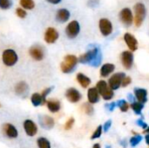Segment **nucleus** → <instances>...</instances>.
Returning <instances> with one entry per match:
<instances>
[{
	"mask_svg": "<svg viewBox=\"0 0 149 148\" xmlns=\"http://www.w3.org/2000/svg\"><path fill=\"white\" fill-rule=\"evenodd\" d=\"M78 59L81 64H88L93 67H98L102 61V53L99 47L94 46L82 54Z\"/></svg>",
	"mask_w": 149,
	"mask_h": 148,
	"instance_id": "nucleus-1",
	"label": "nucleus"
},
{
	"mask_svg": "<svg viewBox=\"0 0 149 148\" xmlns=\"http://www.w3.org/2000/svg\"><path fill=\"white\" fill-rule=\"evenodd\" d=\"M79 63V59L75 55H66L64 58V60L60 64V69L63 73H71L75 69Z\"/></svg>",
	"mask_w": 149,
	"mask_h": 148,
	"instance_id": "nucleus-2",
	"label": "nucleus"
},
{
	"mask_svg": "<svg viewBox=\"0 0 149 148\" xmlns=\"http://www.w3.org/2000/svg\"><path fill=\"white\" fill-rule=\"evenodd\" d=\"M18 61V55L13 49H5L2 53V62L7 67L14 66Z\"/></svg>",
	"mask_w": 149,
	"mask_h": 148,
	"instance_id": "nucleus-3",
	"label": "nucleus"
},
{
	"mask_svg": "<svg viewBox=\"0 0 149 148\" xmlns=\"http://www.w3.org/2000/svg\"><path fill=\"white\" fill-rule=\"evenodd\" d=\"M96 89L105 100H110L113 98V91L109 87L108 84L105 80H100L97 83Z\"/></svg>",
	"mask_w": 149,
	"mask_h": 148,
	"instance_id": "nucleus-4",
	"label": "nucleus"
},
{
	"mask_svg": "<svg viewBox=\"0 0 149 148\" xmlns=\"http://www.w3.org/2000/svg\"><path fill=\"white\" fill-rule=\"evenodd\" d=\"M134 11H135V17H134L135 25L139 27L141 25V24L143 23L145 19L146 14H147L146 7L143 3H138L134 5Z\"/></svg>",
	"mask_w": 149,
	"mask_h": 148,
	"instance_id": "nucleus-5",
	"label": "nucleus"
},
{
	"mask_svg": "<svg viewBox=\"0 0 149 148\" xmlns=\"http://www.w3.org/2000/svg\"><path fill=\"white\" fill-rule=\"evenodd\" d=\"M80 31V25L77 20L71 21L65 27V34L68 38L73 39L78 37Z\"/></svg>",
	"mask_w": 149,
	"mask_h": 148,
	"instance_id": "nucleus-6",
	"label": "nucleus"
},
{
	"mask_svg": "<svg viewBox=\"0 0 149 148\" xmlns=\"http://www.w3.org/2000/svg\"><path fill=\"white\" fill-rule=\"evenodd\" d=\"M125 77H126V74L124 72H117V73L113 74L108 80L109 87L113 91L119 89L121 86V82Z\"/></svg>",
	"mask_w": 149,
	"mask_h": 148,
	"instance_id": "nucleus-7",
	"label": "nucleus"
},
{
	"mask_svg": "<svg viewBox=\"0 0 149 148\" xmlns=\"http://www.w3.org/2000/svg\"><path fill=\"white\" fill-rule=\"evenodd\" d=\"M29 54L31 58L35 61H41L45 58V51L43 47L38 44L32 45L29 50Z\"/></svg>",
	"mask_w": 149,
	"mask_h": 148,
	"instance_id": "nucleus-8",
	"label": "nucleus"
},
{
	"mask_svg": "<svg viewBox=\"0 0 149 148\" xmlns=\"http://www.w3.org/2000/svg\"><path fill=\"white\" fill-rule=\"evenodd\" d=\"M120 22L125 24L126 26H130L133 24L134 21V17L131 10L129 8H124L120 10Z\"/></svg>",
	"mask_w": 149,
	"mask_h": 148,
	"instance_id": "nucleus-9",
	"label": "nucleus"
},
{
	"mask_svg": "<svg viewBox=\"0 0 149 148\" xmlns=\"http://www.w3.org/2000/svg\"><path fill=\"white\" fill-rule=\"evenodd\" d=\"M24 130L27 136L34 137L38 133V126L31 120H25L23 123Z\"/></svg>",
	"mask_w": 149,
	"mask_h": 148,
	"instance_id": "nucleus-10",
	"label": "nucleus"
},
{
	"mask_svg": "<svg viewBox=\"0 0 149 148\" xmlns=\"http://www.w3.org/2000/svg\"><path fill=\"white\" fill-rule=\"evenodd\" d=\"M59 38L58 31L53 27H48L45 31L44 39L47 44H54Z\"/></svg>",
	"mask_w": 149,
	"mask_h": 148,
	"instance_id": "nucleus-11",
	"label": "nucleus"
},
{
	"mask_svg": "<svg viewBox=\"0 0 149 148\" xmlns=\"http://www.w3.org/2000/svg\"><path fill=\"white\" fill-rule=\"evenodd\" d=\"M99 27L101 34L105 37L109 36L113 32V24L107 18H101L99 22Z\"/></svg>",
	"mask_w": 149,
	"mask_h": 148,
	"instance_id": "nucleus-12",
	"label": "nucleus"
},
{
	"mask_svg": "<svg viewBox=\"0 0 149 148\" xmlns=\"http://www.w3.org/2000/svg\"><path fill=\"white\" fill-rule=\"evenodd\" d=\"M65 98L71 103H78L81 99L82 95L79 90H77L76 88H73V87H71L66 90Z\"/></svg>",
	"mask_w": 149,
	"mask_h": 148,
	"instance_id": "nucleus-13",
	"label": "nucleus"
},
{
	"mask_svg": "<svg viewBox=\"0 0 149 148\" xmlns=\"http://www.w3.org/2000/svg\"><path fill=\"white\" fill-rule=\"evenodd\" d=\"M3 133L9 139H16L18 136L17 129L10 123H5L3 125Z\"/></svg>",
	"mask_w": 149,
	"mask_h": 148,
	"instance_id": "nucleus-14",
	"label": "nucleus"
},
{
	"mask_svg": "<svg viewBox=\"0 0 149 148\" xmlns=\"http://www.w3.org/2000/svg\"><path fill=\"white\" fill-rule=\"evenodd\" d=\"M120 58H121L122 65H124V67L126 69L129 70L132 68L133 64H134V54L131 51H123L121 53Z\"/></svg>",
	"mask_w": 149,
	"mask_h": 148,
	"instance_id": "nucleus-15",
	"label": "nucleus"
},
{
	"mask_svg": "<svg viewBox=\"0 0 149 148\" xmlns=\"http://www.w3.org/2000/svg\"><path fill=\"white\" fill-rule=\"evenodd\" d=\"M38 122H39L40 126L45 130H50V129L53 128V126L55 125V121H54L53 118H52L48 115H39Z\"/></svg>",
	"mask_w": 149,
	"mask_h": 148,
	"instance_id": "nucleus-16",
	"label": "nucleus"
},
{
	"mask_svg": "<svg viewBox=\"0 0 149 148\" xmlns=\"http://www.w3.org/2000/svg\"><path fill=\"white\" fill-rule=\"evenodd\" d=\"M71 17V13L70 11L65 9V8H61V9H58L56 12V16H55V18L56 20L58 22V23H65L69 20Z\"/></svg>",
	"mask_w": 149,
	"mask_h": 148,
	"instance_id": "nucleus-17",
	"label": "nucleus"
},
{
	"mask_svg": "<svg viewBox=\"0 0 149 148\" xmlns=\"http://www.w3.org/2000/svg\"><path fill=\"white\" fill-rule=\"evenodd\" d=\"M14 91L17 96L25 97L29 91V85L25 81H20L17 84H16L14 87Z\"/></svg>",
	"mask_w": 149,
	"mask_h": 148,
	"instance_id": "nucleus-18",
	"label": "nucleus"
},
{
	"mask_svg": "<svg viewBox=\"0 0 149 148\" xmlns=\"http://www.w3.org/2000/svg\"><path fill=\"white\" fill-rule=\"evenodd\" d=\"M124 40H125L127 45L128 46V48L132 51H134L138 49V41L134 38V35H132L130 33H126L124 35Z\"/></svg>",
	"mask_w": 149,
	"mask_h": 148,
	"instance_id": "nucleus-19",
	"label": "nucleus"
},
{
	"mask_svg": "<svg viewBox=\"0 0 149 148\" xmlns=\"http://www.w3.org/2000/svg\"><path fill=\"white\" fill-rule=\"evenodd\" d=\"M87 99H88V102L90 104H96L99 102L100 100V93L98 92V90L96 89V87H92L89 88L87 91Z\"/></svg>",
	"mask_w": 149,
	"mask_h": 148,
	"instance_id": "nucleus-20",
	"label": "nucleus"
},
{
	"mask_svg": "<svg viewBox=\"0 0 149 148\" xmlns=\"http://www.w3.org/2000/svg\"><path fill=\"white\" fill-rule=\"evenodd\" d=\"M134 96L138 102L141 104H145L148 101V92L143 88H135L134 89Z\"/></svg>",
	"mask_w": 149,
	"mask_h": 148,
	"instance_id": "nucleus-21",
	"label": "nucleus"
},
{
	"mask_svg": "<svg viewBox=\"0 0 149 148\" xmlns=\"http://www.w3.org/2000/svg\"><path fill=\"white\" fill-rule=\"evenodd\" d=\"M46 106H47V109L49 110V112L55 113H58L60 108H61V104L58 99H50L46 101Z\"/></svg>",
	"mask_w": 149,
	"mask_h": 148,
	"instance_id": "nucleus-22",
	"label": "nucleus"
},
{
	"mask_svg": "<svg viewBox=\"0 0 149 148\" xmlns=\"http://www.w3.org/2000/svg\"><path fill=\"white\" fill-rule=\"evenodd\" d=\"M114 69H115L114 65L110 64V63L105 64V65H103L101 66V68H100V76L103 77V78H107V77H108L111 73L113 72Z\"/></svg>",
	"mask_w": 149,
	"mask_h": 148,
	"instance_id": "nucleus-23",
	"label": "nucleus"
},
{
	"mask_svg": "<svg viewBox=\"0 0 149 148\" xmlns=\"http://www.w3.org/2000/svg\"><path fill=\"white\" fill-rule=\"evenodd\" d=\"M76 79H77V81L79 82V84L83 88H87L91 84V79L86 75H85L84 73H81V72L78 73Z\"/></svg>",
	"mask_w": 149,
	"mask_h": 148,
	"instance_id": "nucleus-24",
	"label": "nucleus"
},
{
	"mask_svg": "<svg viewBox=\"0 0 149 148\" xmlns=\"http://www.w3.org/2000/svg\"><path fill=\"white\" fill-rule=\"evenodd\" d=\"M31 102L33 105V106H35V107H38L39 106H43L44 105L43 100H42L41 94L40 93H38V92L33 93L31 96Z\"/></svg>",
	"mask_w": 149,
	"mask_h": 148,
	"instance_id": "nucleus-25",
	"label": "nucleus"
},
{
	"mask_svg": "<svg viewBox=\"0 0 149 148\" xmlns=\"http://www.w3.org/2000/svg\"><path fill=\"white\" fill-rule=\"evenodd\" d=\"M37 145L38 148H52L51 142L45 137H39L37 140Z\"/></svg>",
	"mask_w": 149,
	"mask_h": 148,
	"instance_id": "nucleus-26",
	"label": "nucleus"
},
{
	"mask_svg": "<svg viewBox=\"0 0 149 148\" xmlns=\"http://www.w3.org/2000/svg\"><path fill=\"white\" fill-rule=\"evenodd\" d=\"M19 3L24 10H32L35 7V2L33 0H19Z\"/></svg>",
	"mask_w": 149,
	"mask_h": 148,
	"instance_id": "nucleus-27",
	"label": "nucleus"
},
{
	"mask_svg": "<svg viewBox=\"0 0 149 148\" xmlns=\"http://www.w3.org/2000/svg\"><path fill=\"white\" fill-rule=\"evenodd\" d=\"M131 108L135 113V114L141 115V111L144 108V104H141L140 102H134L131 105Z\"/></svg>",
	"mask_w": 149,
	"mask_h": 148,
	"instance_id": "nucleus-28",
	"label": "nucleus"
},
{
	"mask_svg": "<svg viewBox=\"0 0 149 148\" xmlns=\"http://www.w3.org/2000/svg\"><path fill=\"white\" fill-rule=\"evenodd\" d=\"M116 106H118L120 109V111L123 112V113L127 112L128 109H129V104L126 100H124V99H121V100L117 101L116 102Z\"/></svg>",
	"mask_w": 149,
	"mask_h": 148,
	"instance_id": "nucleus-29",
	"label": "nucleus"
},
{
	"mask_svg": "<svg viewBox=\"0 0 149 148\" xmlns=\"http://www.w3.org/2000/svg\"><path fill=\"white\" fill-rule=\"evenodd\" d=\"M142 140V137L140 135V134H136L135 136H134V137H132L131 139H130V145L133 147H136L137 145H139L140 144V142Z\"/></svg>",
	"mask_w": 149,
	"mask_h": 148,
	"instance_id": "nucleus-30",
	"label": "nucleus"
},
{
	"mask_svg": "<svg viewBox=\"0 0 149 148\" xmlns=\"http://www.w3.org/2000/svg\"><path fill=\"white\" fill-rule=\"evenodd\" d=\"M83 108H84L85 113H86L87 115H93V113H94L93 106L92 104H90V103H85V104L83 105Z\"/></svg>",
	"mask_w": 149,
	"mask_h": 148,
	"instance_id": "nucleus-31",
	"label": "nucleus"
},
{
	"mask_svg": "<svg viewBox=\"0 0 149 148\" xmlns=\"http://www.w3.org/2000/svg\"><path fill=\"white\" fill-rule=\"evenodd\" d=\"M12 5L11 0H0V9L9 10Z\"/></svg>",
	"mask_w": 149,
	"mask_h": 148,
	"instance_id": "nucleus-32",
	"label": "nucleus"
},
{
	"mask_svg": "<svg viewBox=\"0 0 149 148\" xmlns=\"http://www.w3.org/2000/svg\"><path fill=\"white\" fill-rule=\"evenodd\" d=\"M102 132H103V126H99L97 127V129L94 131V133H93V135H92L91 139H92V140L99 139V138L101 136Z\"/></svg>",
	"mask_w": 149,
	"mask_h": 148,
	"instance_id": "nucleus-33",
	"label": "nucleus"
},
{
	"mask_svg": "<svg viewBox=\"0 0 149 148\" xmlns=\"http://www.w3.org/2000/svg\"><path fill=\"white\" fill-rule=\"evenodd\" d=\"M53 89V87H48V88H46V89H45L43 92H42V93H41V97H42V100H43V103H44V105L45 104H46V98H47V96L51 93V92H52V90Z\"/></svg>",
	"mask_w": 149,
	"mask_h": 148,
	"instance_id": "nucleus-34",
	"label": "nucleus"
},
{
	"mask_svg": "<svg viewBox=\"0 0 149 148\" xmlns=\"http://www.w3.org/2000/svg\"><path fill=\"white\" fill-rule=\"evenodd\" d=\"M16 14L18 17L20 18H24L27 16V12L25 10H24L23 8H17L16 10Z\"/></svg>",
	"mask_w": 149,
	"mask_h": 148,
	"instance_id": "nucleus-35",
	"label": "nucleus"
},
{
	"mask_svg": "<svg viewBox=\"0 0 149 148\" xmlns=\"http://www.w3.org/2000/svg\"><path fill=\"white\" fill-rule=\"evenodd\" d=\"M74 122H75L74 118H70V119L66 121V123L65 124V130H70V129H72V127L73 125H74Z\"/></svg>",
	"mask_w": 149,
	"mask_h": 148,
	"instance_id": "nucleus-36",
	"label": "nucleus"
},
{
	"mask_svg": "<svg viewBox=\"0 0 149 148\" xmlns=\"http://www.w3.org/2000/svg\"><path fill=\"white\" fill-rule=\"evenodd\" d=\"M131 81H132L131 78H130V77H127V76H126V77L123 79L122 82H121V86H123V87L127 86V85L131 83Z\"/></svg>",
	"mask_w": 149,
	"mask_h": 148,
	"instance_id": "nucleus-37",
	"label": "nucleus"
},
{
	"mask_svg": "<svg viewBox=\"0 0 149 148\" xmlns=\"http://www.w3.org/2000/svg\"><path fill=\"white\" fill-rule=\"evenodd\" d=\"M136 124L139 126H141V128H143V129H147L148 128V124L147 123H145L142 120H137V121H136Z\"/></svg>",
	"mask_w": 149,
	"mask_h": 148,
	"instance_id": "nucleus-38",
	"label": "nucleus"
},
{
	"mask_svg": "<svg viewBox=\"0 0 149 148\" xmlns=\"http://www.w3.org/2000/svg\"><path fill=\"white\" fill-rule=\"evenodd\" d=\"M111 126H112V121H111V120H107V121L104 124V126H103V130H104V132H105V133L108 132V130L110 129Z\"/></svg>",
	"mask_w": 149,
	"mask_h": 148,
	"instance_id": "nucleus-39",
	"label": "nucleus"
},
{
	"mask_svg": "<svg viewBox=\"0 0 149 148\" xmlns=\"http://www.w3.org/2000/svg\"><path fill=\"white\" fill-rule=\"evenodd\" d=\"M106 107H107V109L108 111L113 112V111L114 110V108L116 107V103H115V102H112V103L109 104V105H106Z\"/></svg>",
	"mask_w": 149,
	"mask_h": 148,
	"instance_id": "nucleus-40",
	"label": "nucleus"
},
{
	"mask_svg": "<svg viewBox=\"0 0 149 148\" xmlns=\"http://www.w3.org/2000/svg\"><path fill=\"white\" fill-rule=\"evenodd\" d=\"M88 5L90 7H96L99 5V0H89L88 1Z\"/></svg>",
	"mask_w": 149,
	"mask_h": 148,
	"instance_id": "nucleus-41",
	"label": "nucleus"
},
{
	"mask_svg": "<svg viewBox=\"0 0 149 148\" xmlns=\"http://www.w3.org/2000/svg\"><path fill=\"white\" fill-rule=\"evenodd\" d=\"M62 0H46L47 3H52V4H58L61 2Z\"/></svg>",
	"mask_w": 149,
	"mask_h": 148,
	"instance_id": "nucleus-42",
	"label": "nucleus"
},
{
	"mask_svg": "<svg viewBox=\"0 0 149 148\" xmlns=\"http://www.w3.org/2000/svg\"><path fill=\"white\" fill-rule=\"evenodd\" d=\"M127 97H128V100H129V101H131L132 103L135 102V101H134V97L132 94H128V96H127Z\"/></svg>",
	"mask_w": 149,
	"mask_h": 148,
	"instance_id": "nucleus-43",
	"label": "nucleus"
},
{
	"mask_svg": "<svg viewBox=\"0 0 149 148\" xmlns=\"http://www.w3.org/2000/svg\"><path fill=\"white\" fill-rule=\"evenodd\" d=\"M145 140H146V143H147V144L149 146V134H147V135H146Z\"/></svg>",
	"mask_w": 149,
	"mask_h": 148,
	"instance_id": "nucleus-44",
	"label": "nucleus"
},
{
	"mask_svg": "<svg viewBox=\"0 0 149 148\" xmlns=\"http://www.w3.org/2000/svg\"><path fill=\"white\" fill-rule=\"evenodd\" d=\"M93 148H100V144H94Z\"/></svg>",
	"mask_w": 149,
	"mask_h": 148,
	"instance_id": "nucleus-45",
	"label": "nucleus"
},
{
	"mask_svg": "<svg viewBox=\"0 0 149 148\" xmlns=\"http://www.w3.org/2000/svg\"><path fill=\"white\" fill-rule=\"evenodd\" d=\"M145 133H149V126H148L147 129H145Z\"/></svg>",
	"mask_w": 149,
	"mask_h": 148,
	"instance_id": "nucleus-46",
	"label": "nucleus"
},
{
	"mask_svg": "<svg viewBox=\"0 0 149 148\" xmlns=\"http://www.w3.org/2000/svg\"><path fill=\"white\" fill-rule=\"evenodd\" d=\"M106 148H112V147H111L110 146H107V147H106Z\"/></svg>",
	"mask_w": 149,
	"mask_h": 148,
	"instance_id": "nucleus-47",
	"label": "nucleus"
},
{
	"mask_svg": "<svg viewBox=\"0 0 149 148\" xmlns=\"http://www.w3.org/2000/svg\"><path fill=\"white\" fill-rule=\"evenodd\" d=\"M0 106H1V105H0Z\"/></svg>",
	"mask_w": 149,
	"mask_h": 148,
	"instance_id": "nucleus-48",
	"label": "nucleus"
}]
</instances>
